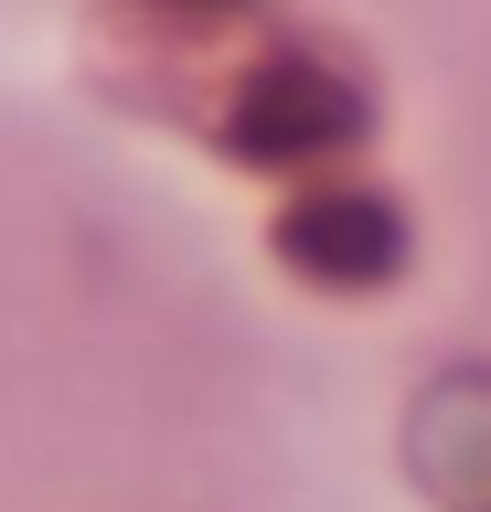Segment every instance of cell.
I'll return each instance as SVG.
<instances>
[{"label": "cell", "mask_w": 491, "mask_h": 512, "mask_svg": "<svg viewBox=\"0 0 491 512\" xmlns=\"http://www.w3.org/2000/svg\"><path fill=\"white\" fill-rule=\"evenodd\" d=\"M353 118H363V107L331 86V75L278 64V75H257L246 107H235V150H257V160H310V150H331Z\"/></svg>", "instance_id": "cell-1"}, {"label": "cell", "mask_w": 491, "mask_h": 512, "mask_svg": "<svg viewBox=\"0 0 491 512\" xmlns=\"http://www.w3.org/2000/svg\"><path fill=\"white\" fill-rule=\"evenodd\" d=\"M289 256L321 267V278H374L395 256V224H385V203H363V192H310L289 214Z\"/></svg>", "instance_id": "cell-2"}, {"label": "cell", "mask_w": 491, "mask_h": 512, "mask_svg": "<svg viewBox=\"0 0 491 512\" xmlns=\"http://www.w3.org/2000/svg\"><path fill=\"white\" fill-rule=\"evenodd\" d=\"M171 11H225V0H171Z\"/></svg>", "instance_id": "cell-3"}]
</instances>
